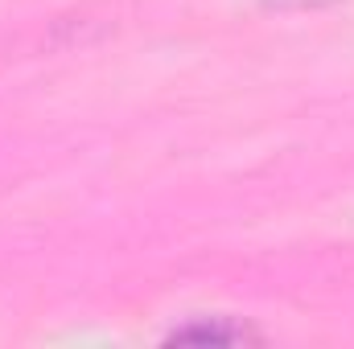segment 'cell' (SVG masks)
Wrapping results in <instances>:
<instances>
[{"instance_id":"obj_1","label":"cell","mask_w":354,"mask_h":349,"mask_svg":"<svg viewBox=\"0 0 354 349\" xmlns=\"http://www.w3.org/2000/svg\"><path fill=\"white\" fill-rule=\"evenodd\" d=\"M169 341H198V346H239V341H256V333L248 325H235L231 317H214V321H198V325H181L169 333Z\"/></svg>"},{"instance_id":"obj_2","label":"cell","mask_w":354,"mask_h":349,"mask_svg":"<svg viewBox=\"0 0 354 349\" xmlns=\"http://www.w3.org/2000/svg\"><path fill=\"white\" fill-rule=\"evenodd\" d=\"M268 8H309V4H326V0H264Z\"/></svg>"}]
</instances>
